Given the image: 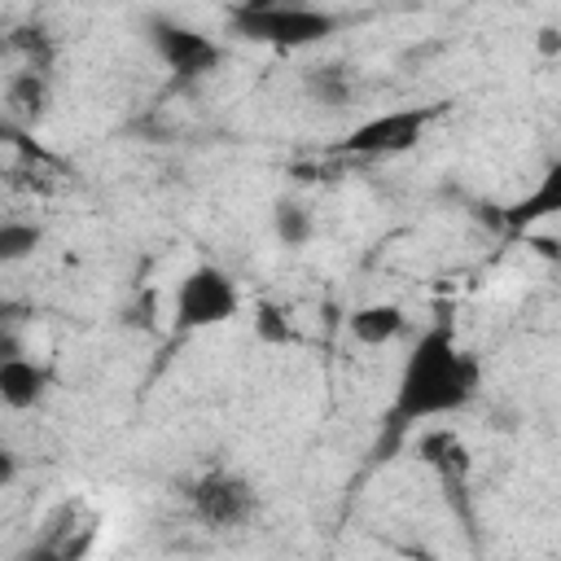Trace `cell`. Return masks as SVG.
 <instances>
[{"label":"cell","mask_w":561,"mask_h":561,"mask_svg":"<svg viewBox=\"0 0 561 561\" xmlns=\"http://www.w3.org/2000/svg\"><path fill=\"white\" fill-rule=\"evenodd\" d=\"M272 232L280 237V245L302 250V245L316 237V215H311L298 197H280V202L272 206Z\"/></svg>","instance_id":"cell-10"},{"label":"cell","mask_w":561,"mask_h":561,"mask_svg":"<svg viewBox=\"0 0 561 561\" xmlns=\"http://www.w3.org/2000/svg\"><path fill=\"white\" fill-rule=\"evenodd\" d=\"M346 333L351 342L377 351V346H390L399 337H408V311L399 302H364L346 316Z\"/></svg>","instance_id":"cell-9"},{"label":"cell","mask_w":561,"mask_h":561,"mask_svg":"<svg viewBox=\"0 0 561 561\" xmlns=\"http://www.w3.org/2000/svg\"><path fill=\"white\" fill-rule=\"evenodd\" d=\"M39 241H44L39 224H31V219H4V224H0V263H22V259H31V254L39 250Z\"/></svg>","instance_id":"cell-11"},{"label":"cell","mask_w":561,"mask_h":561,"mask_svg":"<svg viewBox=\"0 0 561 561\" xmlns=\"http://www.w3.org/2000/svg\"><path fill=\"white\" fill-rule=\"evenodd\" d=\"M482 390V364L473 351L460 346L456 329L447 320H434L421 329L399 364L394 394H390V425L408 430L421 421L456 416L465 412Z\"/></svg>","instance_id":"cell-1"},{"label":"cell","mask_w":561,"mask_h":561,"mask_svg":"<svg viewBox=\"0 0 561 561\" xmlns=\"http://www.w3.org/2000/svg\"><path fill=\"white\" fill-rule=\"evenodd\" d=\"M9 482H13V451L0 456V486H9Z\"/></svg>","instance_id":"cell-14"},{"label":"cell","mask_w":561,"mask_h":561,"mask_svg":"<svg viewBox=\"0 0 561 561\" xmlns=\"http://www.w3.org/2000/svg\"><path fill=\"white\" fill-rule=\"evenodd\" d=\"M337 13L333 9H316V4H241V9H228V26L232 35L241 39H254V44H272V48H311L320 39H329L337 31Z\"/></svg>","instance_id":"cell-2"},{"label":"cell","mask_w":561,"mask_h":561,"mask_svg":"<svg viewBox=\"0 0 561 561\" xmlns=\"http://www.w3.org/2000/svg\"><path fill=\"white\" fill-rule=\"evenodd\" d=\"M434 110L430 105H403V110H381V114H368L359 118L342 140L337 149L351 153V158H394V153H408L421 145L425 127H430Z\"/></svg>","instance_id":"cell-5"},{"label":"cell","mask_w":561,"mask_h":561,"mask_svg":"<svg viewBox=\"0 0 561 561\" xmlns=\"http://www.w3.org/2000/svg\"><path fill=\"white\" fill-rule=\"evenodd\" d=\"M241 311V289L219 263H193L171 289V329L175 333H206Z\"/></svg>","instance_id":"cell-3"},{"label":"cell","mask_w":561,"mask_h":561,"mask_svg":"<svg viewBox=\"0 0 561 561\" xmlns=\"http://www.w3.org/2000/svg\"><path fill=\"white\" fill-rule=\"evenodd\" d=\"M548 219H561V158H552L539 171V180L517 202L504 206V228L508 232H530V228H539Z\"/></svg>","instance_id":"cell-7"},{"label":"cell","mask_w":561,"mask_h":561,"mask_svg":"<svg viewBox=\"0 0 561 561\" xmlns=\"http://www.w3.org/2000/svg\"><path fill=\"white\" fill-rule=\"evenodd\" d=\"M145 31H149V48L158 53V61H162L175 79H206V75H215L219 61H224L219 39H210L206 31H197V26H188V22L149 18Z\"/></svg>","instance_id":"cell-6"},{"label":"cell","mask_w":561,"mask_h":561,"mask_svg":"<svg viewBox=\"0 0 561 561\" xmlns=\"http://www.w3.org/2000/svg\"><path fill=\"white\" fill-rule=\"evenodd\" d=\"M250 324H254V337H259L263 346H285V342H294V324H289L285 307H276V302H267V298L254 302Z\"/></svg>","instance_id":"cell-13"},{"label":"cell","mask_w":561,"mask_h":561,"mask_svg":"<svg viewBox=\"0 0 561 561\" xmlns=\"http://www.w3.org/2000/svg\"><path fill=\"white\" fill-rule=\"evenodd\" d=\"M48 394V368L35 364L22 351H4L0 355V399L9 412H31L39 408Z\"/></svg>","instance_id":"cell-8"},{"label":"cell","mask_w":561,"mask_h":561,"mask_svg":"<svg viewBox=\"0 0 561 561\" xmlns=\"http://www.w3.org/2000/svg\"><path fill=\"white\" fill-rule=\"evenodd\" d=\"M184 500H188V517H193L197 526L215 530V535L245 530V526L259 517V508H263L259 486H254L245 473L228 469V465H215V469L197 473V478L188 482Z\"/></svg>","instance_id":"cell-4"},{"label":"cell","mask_w":561,"mask_h":561,"mask_svg":"<svg viewBox=\"0 0 561 561\" xmlns=\"http://www.w3.org/2000/svg\"><path fill=\"white\" fill-rule=\"evenodd\" d=\"M307 92H311L316 101H324V105H342V101L351 96V75H346V66H337V61L311 66V70H307Z\"/></svg>","instance_id":"cell-12"}]
</instances>
